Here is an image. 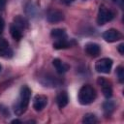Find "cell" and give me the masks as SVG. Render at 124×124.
<instances>
[{"mask_svg":"<svg viewBox=\"0 0 124 124\" xmlns=\"http://www.w3.org/2000/svg\"><path fill=\"white\" fill-rule=\"evenodd\" d=\"M121 37H122L121 33L118 30L113 29V28H110V29H108L103 33V39L108 43L116 42V41L120 40Z\"/></svg>","mask_w":124,"mask_h":124,"instance_id":"cell-5","label":"cell"},{"mask_svg":"<svg viewBox=\"0 0 124 124\" xmlns=\"http://www.w3.org/2000/svg\"><path fill=\"white\" fill-rule=\"evenodd\" d=\"M47 104V98L45 95L38 94L34 97V102H33V108L36 111H41L43 110Z\"/></svg>","mask_w":124,"mask_h":124,"instance_id":"cell-6","label":"cell"},{"mask_svg":"<svg viewBox=\"0 0 124 124\" xmlns=\"http://www.w3.org/2000/svg\"><path fill=\"white\" fill-rule=\"evenodd\" d=\"M12 123H21V121H20V120H18V119H15V120H13V121H12Z\"/></svg>","mask_w":124,"mask_h":124,"instance_id":"cell-23","label":"cell"},{"mask_svg":"<svg viewBox=\"0 0 124 124\" xmlns=\"http://www.w3.org/2000/svg\"><path fill=\"white\" fill-rule=\"evenodd\" d=\"M112 63L113 62L110 58H108V57L102 58L96 62L95 70L101 74H109L112 67Z\"/></svg>","mask_w":124,"mask_h":124,"instance_id":"cell-4","label":"cell"},{"mask_svg":"<svg viewBox=\"0 0 124 124\" xmlns=\"http://www.w3.org/2000/svg\"><path fill=\"white\" fill-rule=\"evenodd\" d=\"M115 3H118V4H122L123 3V0H113Z\"/></svg>","mask_w":124,"mask_h":124,"instance_id":"cell-24","label":"cell"},{"mask_svg":"<svg viewBox=\"0 0 124 124\" xmlns=\"http://www.w3.org/2000/svg\"><path fill=\"white\" fill-rule=\"evenodd\" d=\"M117 49H118V51L120 52V54H124V44H120L119 46H118V47H117Z\"/></svg>","mask_w":124,"mask_h":124,"instance_id":"cell-21","label":"cell"},{"mask_svg":"<svg viewBox=\"0 0 124 124\" xmlns=\"http://www.w3.org/2000/svg\"><path fill=\"white\" fill-rule=\"evenodd\" d=\"M64 19V15L58 10H50L46 15V20L49 23H56Z\"/></svg>","mask_w":124,"mask_h":124,"instance_id":"cell-8","label":"cell"},{"mask_svg":"<svg viewBox=\"0 0 124 124\" xmlns=\"http://www.w3.org/2000/svg\"><path fill=\"white\" fill-rule=\"evenodd\" d=\"M52 65L54 66V68H55V70H56V72L58 73V74H64V73H66L68 70H69V65H67V64H65L64 62H62L59 58H54L53 60H52Z\"/></svg>","mask_w":124,"mask_h":124,"instance_id":"cell-11","label":"cell"},{"mask_svg":"<svg viewBox=\"0 0 124 124\" xmlns=\"http://www.w3.org/2000/svg\"><path fill=\"white\" fill-rule=\"evenodd\" d=\"M0 56L5 58H10L13 56V50L5 39H0Z\"/></svg>","mask_w":124,"mask_h":124,"instance_id":"cell-10","label":"cell"},{"mask_svg":"<svg viewBox=\"0 0 124 124\" xmlns=\"http://www.w3.org/2000/svg\"><path fill=\"white\" fill-rule=\"evenodd\" d=\"M50 36L54 39H57V40H60V39H66V31L65 29H62V28H55V29H52L51 32H50Z\"/></svg>","mask_w":124,"mask_h":124,"instance_id":"cell-15","label":"cell"},{"mask_svg":"<svg viewBox=\"0 0 124 124\" xmlns=\"http://www.w3.org/2000/svg\"><path fill=\"white\" fill-rule=\"evenodd\" d=\"M4 26H5V22H4V19L0 16V35L2 34L3 30H4Z\"/></svg>","mask_w":124,"mask_h":124,"instance_id":"cell-20","label":"cell"},{"mask_svg":"<svg viewBox=\"0 0 124 124\" xmlns=\"http://www.w3.org/2000/svg\"><path fill=\"white\" fill-rule=\"evenodd\" d=\"M114 108H115V104L112 101H107L103 105V108H104V110L107 114H110L113 111Z\"/></svg>","mask_w":124,"mask_h":124,"instance_id":"cell-18","label":"cell"},{"mask_svg":"<svg viewBox=\"0 0 124 124\" xmlns=\"http://www.w3.org/2000/svg\"><path fill=\"white\" fill-rule=\"evenodd\" d=\"M6 3H7V0H0V10H3L5 8Z\"/></svg>","mask_w":124,"mask_h":124,"instance_id":"cell-22","label":"cell"},{"mask_svg":"<svg viewBox=\"0 0 124 124\" xmlns=\"http://www.w3.org/2000/svg\"><path fill=\"white\" fill-rule=\"evenodd\" d=\"M10 33H11L13 39L16 40V41H19L22 38L21 28L18 27L17 25H16L15 23L14 24H11V26H10Z\"/></svg>","mask_w":124,"mask_h":124,"instance_id":"cell-13","label":"cell"},{"mask_svg":"<svg viewBox=\"0 0 124 124\" xmlns=\"http://www.w3.org/2000/svg\"><path fill=\"white\" fill-rule=\"evenodd\" d=\"M1 69H2V66H1V64H0V72H1Z\"/></svg>","mask_w":124,"mask_h":124,"instance_id":"cell-25","label":"cell"},{"mask_svg":"<svg viewBox=\"0 0 124 124\" xmlns=\"http://www.w3.org/2000/svg\"><path fill=\"white\" fill-rule=\"evenodd\" d=\"M116 75H117L119 82L122 83L124 81V68H123V66H118L116 68Z\"/></svg>","mask_w":124,"mask_h":124,"instance_id":"cell-19","label":"cell"},{"mask_svg":"<svg viewBox=\"0 0 124 124\" xmlns=\"http://www.w3.org/2000/svg\"><path fill=\"white\" fill-rule=\"evenodd\" d=\"M114 16V14L109 10L107 9L105 6H100L98 15H97V23L98 25H104L107 22L110 21Z\"/></svg>","mask_w":124,"mask_h":124,"instance_id":"cell-3","label":"cell"},{"mask_svg":"<svg viewBox=\"0 0 124 124\" xmlns=\"http://www.w3.org/2000/svg\"><path fill=\"white\" fill-rule=\"evenodd\" d=\"M97 82L101 86V89H102V92H103L104 96L107 99L110 98L112 96V88H111L110 84L108 83V81L107 79H105L104 78H99Z\"/></svg>","mask_w":124,"mask_h":124,"instance_id":"cell-7","label":"cell"},{"mask_svg":"<svg viewBox=\"0 0 124 124\" xmlns=\"http://www.w3.org/2000/svg\"><path fill=\"white\" fill-rule=\"evenodd\" d=\"M14 21H15V24L17 25L18 27H20L21 29L22 28H26L28 26V21L21 16H15L14 18Z\"/></svg>","mask_w":124,"mask_h":124,"instance_id":"cell-16","label":"cell"},{"mask_svg":"<svg viewBox=\"0 0 124 124\" xmlns=\"http://www.w3.org/2000/svg\"><path fill=\"white\" fill-rule=\"evenodd\" d=\"M68 102H69V97H68V94L66 91H62L60 92L57 97H56V103H57V106L62 108L64 107H66L68 105Z\"/></svg>","mask_w":124,"mask_h":124,"instance_id":"cell-12","label":"cell"},{"mask_svg":"<svg viewBox=\"0 0 124 124\" xmlns=\"http://www.w3.org/2000/svg\"><path fill=\"white\" fill-rule=\"evenodd\" d=\"M84 50L85 52L91 56V57H97L99 54H100V51H101V48H100V46L98 44H95V43H88L85 45L84 46Z\"/></svg>","mask_w":124,"mask_h":124,"instance_id":"cell-9","label":"cell"},{"mask_svg":"<svg viewBox=\"0 0 124 124\" xmlns=\"http://www.w3.org/2000/svg\"><path fill=\"white\" fill-rule=\"evenodd\" d=\"M97 121H98V119H97L96 115L93 113H90V112L84 114V116L82 118V122L85 124H95V123H97Z\"/></svg>","mask_w":124,"mask_h":124,"instance_id":"cell-17","label":"cell"},{"mask_svg":"<svg viewBox=\"0 0 124 124\" xmlns=\"http://www.w3.org/2000/svg\"><path fill=\"white\" fill-rule=\"evenodd\" d=\"M96 96L97 94H96L95 88L89 84H85L80 87L78 91V99L79 104L85 106V105H89L92 102H94V100L96 99Z\"/></svg>","mask_w":124,"mask_h":124,"instance_id":"cell-2","label":"cell"},{"mask_svg":"<svg viewBox=\"0 0 124 124\" xmlns=\"http://www.w3.org/2000/svg\"><path fill=\"white\" fill-rule=\"evenodd\" d=\"M30 97H31V90L27 85H23L20 88V92H19V98L18 101L16 102V104L15 105V113L16 115H21L22 113H24L26 111V108L29 105V101H30Z\"/></svg>","mask_w":124,"mask_h":124,"instance_id":"cell-1","label":"cell"},{"mask_svg":"<svg viewBox=\"0 0 124 124\" xmlns=\"http://www.w3.org/2000/svg\"><path fill=\"white\" fill-rule=\"evenodd\" d=\"M52 46H53V48L55 49H65V48L71 47L72 43L67 41L66 39H60V40H56Z\"/></svg>","mask_w":124,"mask_h":124,"instance_id":"cell-14","label":"cell"}]
</instances>
